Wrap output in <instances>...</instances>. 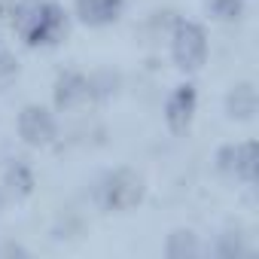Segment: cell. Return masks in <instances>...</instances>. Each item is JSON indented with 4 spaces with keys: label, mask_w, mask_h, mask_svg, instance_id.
I'll return each mask as SVG.
<instances>
[{
    "label": "cell",
    "mask_w": 259,
    "mask_h": 259,
    "mask_svg": "<svg viewBox=\"0 0 259 259\" xmlns=\"http://www.w3.org/2000/svg\"><path fill=\"white\" fill-rule=\"evenodd\" d=\"M67 28L64 10L49 0H25L16 10V31L28 46H52Z\"/></svg>",
    "instance_id": "1"
},
{
    "label": "cell",
    "mask_w": 259,
    "mask_h": 259,
    "mask_svg": "<svg viewBox=\"0 0 259 259\" xmlns=\"http://www.w3.org/2000/svg\"><path fill=\"white\" fill-rule=\"evenodd\" d=\"M144 198V180L135 171H113L98 186V204L104 210H132Z\"/></svg>",
    "instance_id": "2"
},
{
    "label": "cell",
    "mask_w": 259,
    "mask_h": 259,
    "mask_svg": "<svg viewBox=\"0 0 259 259\" xmlns=\"http://www.w3.org/2000/svg\"><path fill=\"white\" fill-rule=\"evenodd\" d=\"M207 58V40L204 31L192 22H180L174 28V61L183 70H198Z\"/></svg>",
    "instance_id": "3"
},
{
    "label": "cell",
    "mask_w": 259,
    "mask_h": 259,
    "mask_svg": "<svg viewBox=\"0 0 259 259\" xmlns=\"http://www.w3.org/2000/svg\"><path fill=\"white\" fill-rule=\"evenodd\" d=\"M19 135L31 147H43L55 138V122L43 107H25L19 116Z\"/></svg>",
    "instance_id": "4"
},
{
    "label": "cell",
    "mask_w": 259,
    "mask_h": 259,
    "mask_svg": "<svg viewBox=\"0 0 259 259\" xmlns=\"http://www.w3.org/2000/svg\"><path fill=\"white\" fill-rule=\"evenodd\" d=\"M220 171L232 174V177H241V180H253V171H256V144H235V147H223L220 156Z\"/></svg>",
    "instance_id": "5"
},
{
    "label": "cell",
    "mask_w": 259,
    "mask_h": 259,
    "mask_svg": "<svg viewBox=\"0 0 259 259\" xmlns=\"http://www.w3.org/2000/svg\"><path fill=\"white\" fill-rule=\"evenodd\" d=\"M192 113H195V85H180L171 98H168V107H165V116H168V125L171 132H186L189 122H192Z\"/></svg>",
    "instance_id": "6"
},
{
    "label": "cell",
    "mask_w": 259,
    "mask_h": 259,
    "mask_svg": "<svg viewBox=\"0 0 259 259\" xmlns=\"http://www.w3.org/2000/svg\"><path fill=\"white\" fill-rule=\"evenodd\" d=\"M89 95H92V82H89L85 76H79V73H64V76H58V82H55V104H58L61 110L89 101Z\"/></svg>",
    "instance_id": "7"
},
{
    "label": "cell",
    "mask_w": 259,
    "mask_h": 259,
    "mask_svg": "<svg viewBox=\"0 0 259 259\" xmlns=\"http://www.w3.org/2000/svg\"><path fill=\"white\" fill-rule=\"evenodd\" d=\"M76 10H79V19L85 25H110L119 10H122V0H76Z\"/></svg>",
    "instance_id": "8"
},
{
    "label": "cell",
    "mask_w": 259,
    "mask_h": 259,
    "mask_svg": "<svg viewBox=\"0 0 259 259\" xmlns=\"http://www.w3.org/2000/svg\"><path fill=\"white\" fill-rule=\"evenodd\" d=\"M226 107H229V116L232 119H253V113H256V92H253V85H247V82L238 85L229 95Z\"/></svg>",
    "instance_id": "9"
},
{
    "label": "cell",
    "mask_w": 259,
    "mask_h": 259,
    "mask_svg": "<svg viewBox=\"0 0 259 259\" xmlns=\"http://www.w3.org/2000/svg\"><path fill=\"white\" fill-rule=\"evenodd\" d=\"M7 186L16 192V195H28L31 186H34V177H31V168L25 162H13L10 171H7Z\"/></svg>",
    "instance_id": "10"
},
{
    "label": "cell",
    "mask_w": 259,
    "mask_h": 259,
    "mask_svg": "<svg viewBox=\"0 0 259 259\" xmlns=\"http://www.w3.org/2000/svg\"><path fill=\"white\" fill-rule=\"evenodd\" d=\"M192 256L198 253V244H195V235L192 232H174L171 241H168V256Z\"/></svg>",
    "instance_id": "11"
},
{
    "label": "cell",
    "mask_w": 259,
    "mask_h": 259,
    "mask_svg": "<svg viewBox=\"0 0 259 259\" xmlns=\"http://www.w3.org/2000/svg\"><path fill=\"white\" fill-rule=\"evenodd\" d=\"M16 73H19V64H16V58H13V52L0 43V89L10 85V82L16 79Z\"/></svg>",
    "instance_id": "12"
},
{
    "label": "cell",
    "mask_w": 259,
    "mask_h": 259,
    "mask_svg": "<svg viewBox=\"0 0 259 259\" xmlns=\"http://www.w3.org/2000/svg\"><path fill=\"white\" fill-rule=\"evenodd\" d=\"M210 13L217 19H238L241 16V0H210Z\"/></svg>",
    "instance_id": "13"
}]
</instances>
